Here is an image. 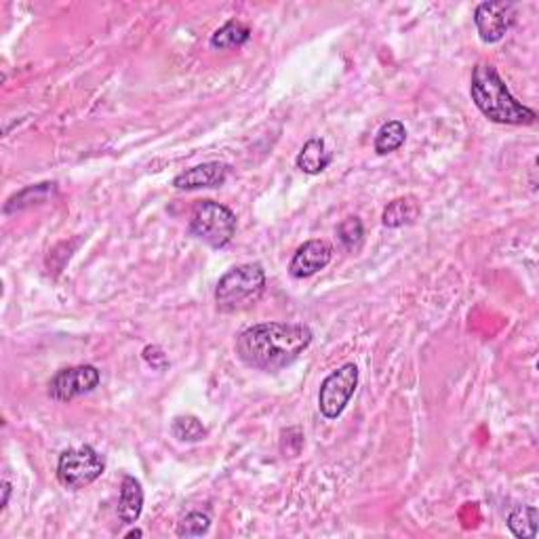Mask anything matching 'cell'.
<instances>
[{
    "mask_svg": "<svg viewBox=\"0 0 539 539\" xmlns=\"http://www.w3.org/2000/svg\"><path fill=\"white\" fill-rule=\"evenodd\" d=\"M314 333L299 323H257L236 337V356L251 369L278 374L310 348Z\"/></svg>",
    "mask_w": 539,
    "mask_h": 539,
    "instance_id": "obj_1",
    "label": "cell"
},
{
    "mask_svg": "<svg viewBox=\"0 0 539 539\" xmlns=\"http://www.w3.org/2000/svg\"><path fill=\"white\" fill-rule=\"evenodd\" d=\"M470 97L484 118L497 125L527 126L537 121L535 110L518 102L495 65L476 64L470 78Z\"/></svg>",
    "mask_w": 539,
    "mask_h": 539,
    "instance_id": "obj_2",
    "label": "cell"
},
{
    "mask_svg": "<svg viewBox=\"0 0 539 539\" xmlns=\"http://www.w3.org/2000/svg\"><path fill=\"white\" fill-rule=\"evenodd\" d=\"M265 291L262 264H243L225 272L217 281L215 305L224 314H236L255 305Z\"/></svg>",
    "mask_w": 539,
    "mask_h": 539,
    "instance_id": "obj_3",
    "label": "cell"
},
{
    "mask_svg": "<svg viewBox=\"0 0 539 539\" xmlns=\"http://www.w3.org/2000/svg\"><path fill=\"white\" fill-rule=\"evenodd\" d=\"M236 215L230 207L215 201H198L190 211L188 232L211 249H224L236 235Z\"/></svg>",
    "mask_w": 539,
    "mask_h": 539,
    "instance_id": "obj_4",
    "label": "cell"
},
{
    "mask_svg": "<svg viewBox=\"0 0 539 539\" xmlns=\"http://www.w3.org/2000/svg\"><path fill=\"white\" fill-rule=\"evenodd\" d=\"M105 472V459L91 444L65 449L57 459V481L65 489H85Z\"/></svg>",
    "mask_w": 539,
    "mask_h": 539,
    "instance_id": "obj_5",
    "label": "cell"
},
{
    "mask_svg": "<svg viewBox=\"0 0 539 539\" xmlns=\"http://www.w3.org/2000/svg\"><path fill=\"white\" fill-rule=\"evenodd\" d=\"M358 377L361 371L356 364L345 363L323 379L318 390V411L324 419H337L344 414L358 388Z\"/></svg>",
    "mask_w": 539,
    "mask_h": 539,
    "instance_id": "obj_6",
    "label": "cell"
},
{
    "mask_svg": "<svg viewBox=\"0 0 539 539\" xmlns=\"http://www.w3.org/2000/svg\"><path fill=\"white\" fill-rule=\"evenodd\" d=\"M102 382V374L95 364H75L55 371L46 384V394L55 403H70L78 396L93 392Z\"/></svg>",
    "mask_w": 539,
    "mask_h": 539,
    "instance_id": "obj_7",
    "label": "cell"
},
{
    "mask_svg": "<svg viewBox=\"0 0 539 539\" xmlns=\"http://www.w3.org/2000/svg\"><path fill=\"white\" fill-rule=\"evenodd\" d=\"M514 22L516 6L512 3H505V0L481 3L474 11V25L484 45H495L499 41H504Z\"/></svg>",
    "mask_w": 539,
    "mask_h": 539,
    "instance_id": "obj_8",
    "label": "cell"
},
{
    "mask_svg": "<svg viewBox=\"0 0 539 539\" xmlns=\"http://www.w3.org/2000/svg\"><path fill=\"white\" fill-rule=\"evenodd\" d=\"M333 259V247L331 243L323 241V238H312L305 241L302 247L293 253L289 262V274L297 281L310 278L318 274V272L327 268Z\"/></svg>",
    "mask_w": 539,
    "mask_h": 539,
    "instance_id": "obj_9",
    "label": "cell"
},
{
    "mask_svg": "<svg viewBox=\"0 0 539 539\" xmlns=\"http://www.w3.org/2000/svg\"><path fill=\"white\" fill-rule=\"evenodd\" d=\"M230 175V166L219 161L203 163L196 166H190L173 177V188L175 190H203V188H219L225 184Z\"/></svg>",
    "mask_w": 539,
    "mask_h": 539,
    "instance_id": "obj_10",
    "label": "cell"
},
{
    "mask_svg": "<svg viewBox=\"0 0 539 539\" xmlns=\"http://www.w3.org/2000/svg\"><path fill=\"white\" fill-rule=\"evenodd\" d=\"M144 510V487L135 476L125 474L118 497V518L123 524H135Z\"/></svg>",
    "mask_w": 539,
    "mask_h": 539,
    "instance_id": "obj_11",
    "label": "cell"
},
{
    "mask_svg": "<svg viewBox=\"0 0 539 539\" xmlns=\"http://www.w3.org/2000/svg\"><path fill=\"white\" fill-rule=\"evenodd\" d=\"M331 163H333V155L329 152L323 137L308 139L295 158L297 169L305 173V175H321L324 169H329Z\"/></svg>",
    "mask_w": 539,
    "mask_h": 539,
    "instance_id": "obj_12",
    "label": "cell"
},
{
    "mask_svg": "<svg viewBox=\"0 0 539 539\" xmlns=\"http://www.w3.org/2000/svg\"><path fill=\"white\" fill-rule=\"evenodd\" d=\"M419 213H422V207L415 196H398L384 209L382 224L385 228H404V225L415 224Z\"/></svg>",
    "mask_w": 539,
    "mask_h": 539,
    "instance_id": "obj_13",
    "label": "cell"
},
{
    "mask_svg": "<svg viewBox=\"0 0 539 539\" xmlns=\"http://www.w3.org/2000/svg\"><path fill=\"white\" fill-rule=\"evenodd\" d=\"M251 38V28L247 24L238 22V19H230L225 22L222 28H217L211 35V49L215 51H230V49H238V46L247 45Z\"/></svg>",
    "mask_w": 539,
    "mask_h": 539,
    "instance_id": "obj_14",
    "label": "cell"
},
{
    "mask_svg": "<svg viewBox=\"0 0 539 539\" xmlns=\"http://www.w3.org/2000/svg\"><path fill=\"white\" fill-rule=\"evenodd\" d=\"M539 510L535 505H516L508 514L510 534L518 539H535L537 537Z\"/></svg>",
    "mask_w": 539,
    "mask_h": 539,
    "instance_id": "obj_15",
    "label": "cell"
},
{
    "mask_svg": "<svg viewBox=\"0 0 539 539\" xmlns=\"http://www.w3.org/2000/svg\"><path fill=\"white\" fill-rule=\"evenodd\" d=\"M404 142H407V129H404V125L401 121H388L379 126L374 148L379 156H385L401 150Z\"/></svg>",
    "mask_w": 539,
    "mask_h": 539,
    "instance_id": "obj_16",
    "label": "cell"
},
{
    "mask_svg": "<svg viewBox=\"0 0 539 539\" xmlns=\"http://www.w3.org/2000/svg\"><path fill=\"white\" fill-rule=\"evenodd\" d=\"M171 434L182 443H201L207 438V425L196 415H177L171 422Z\"/></svg>",
    "mask_w": 539,
    "mask_h": 539,
    "instance_id": "obj_17",
    "label": "cell"
},
{
    "mask_svg": "<svg viewBox=\"0 0 539 539\" xmlns=\"http://www.w3.org/2000/svg\"><path fill=\"white\" fill-rule=\"evenodd\" d=\"M337 238L348 251H356L361 247L364 238V225L361 222V217L350 215L342 219V224L337 225Z\"/></svg>",
    "mask_w": 539,
    "mask_h": 539,
    "instance_id": "obj_18",
    "label": "cell"
},
{
    "mask_svg": "<svg viewBox=\"0 0 539 539\" xmlns=\"http://www.w3.org/2000/svg\"><path fill=\"white\" fill-rule=\"evenodd\" d=\"M211 529V516L205 512H190L177 523V537H201Z\"/></svg>",
    "mask_w": 539,
    "mask_h": 539,
    "instance_id": "obj_19",
    "label": "cell"
},
{
    "mask_svg": "<svg viewBox=\"0 0 539 539\" xmlns=\"http://www.w3.org/2000/svg\"><path fill=\"white\" fill-rule=\"evenodd\" d=\"M144 361L148 367H152L155 371H166L169 369V358H166L165 350L161 345H145L144 352H142Z\"/></svg>",
    "mask_w": 539,
    "mask_h": 539,
    "instance_id": "obj_20",
    "label": "cell"
},
{
    "mask_svg": "<svg viewBox=\"0 0 539 539\" xmlns=\"http://www.w3.org/2000/svg\"><path fill=\"white\" fill-rule=\"evenodd\" d=\"M9 497H11V483L3 481V502H0V510L6 508V504H9Z\"/></svg>",
    "mask_w": 539,
    "mask_h": 539,
    "instance_id": "obj_21",
    "label": "cell"
},
{
    "mask_svg": "<svg viewBox=\"0 0 539 539\" xmlns=\"http://www.w3.org/2000/svg\"><path fill=\"white\" fill-rule=\"evenodd\" d=\"M126 539H133V537H144V531L142 529H131L129 534H125Z\"/></svg>",
    "mask_w": 539,
    "mask_h": 539,
    "instance_id": "obj_22",
    "label": "cell"
}]
</instances>
